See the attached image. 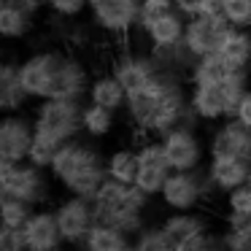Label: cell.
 <instances>
[{"mask_svg": "<svg viewBox=\"0 0 251 251\" xmlns=\"http://www.w3.org/2000/svg\"><path fill=\"white\" fill-rule=\"evenodd\" d=\"M176 0H143V11H162V8H173Z\"/></svg>", "mask_w": 251, "mask_h": 251, "instance_id": "8d00e7d4", "label": "cell"}, {"mask_svg": "<svg viewBox=\"0 0 251 251\" xmlns=\"http://www.w3.org/2000/svg\"><path fill=\"white\" fill-rule=\"evenodd\" d=\"M229 25L222 14H200V17L186 19V33H184V49L192 60L216 54L227 35Z\"/></svg>", "mask_w": 251, "mask_h": 251, "instance_id": "30bf717a", "label": "cell"}, {"mask_svg": "<svg viewBox=\"0 0 251 251\" xmlns=\"http://www.w3.org/2000/svg\"><path fill=\"white\" fill-rule=\"evenodd\" d=\"M89 14L98 30L114 38H125L132 27L141 25L143 0H100L89 6Z\"/></svg>", "mask_w": 251, "mask_h": 251, "instance_id": "9c48e42d", "label": "cell"}, {"mask_svg": "<svg viewBox=\"0 0 251 251\" xmlns=\"http://www.w3.org/2000/svg\"><path fill=\"white\" fill-rule=\"evenodd\" d=\"M151 197L135 184H122V181L105 178L100 192L95 195V213L98 222H105L111 227L122 229L125 235L135 238L146 227V208Z\"/></svg>", "mask_w": 251, "mask_h": 251, "instance_id": "7a4b0ae2", "label": "cell"}, {"mask_svg": "<svg viewBox=\"0 0 251 251\" xmlns=\"http://www.w3.org/2000/svg\"><path fill=\"white\" fill-rule=\"evenodd\" d=\"M44 6L62 19H76L89 8V0H44Z\"/></svg>", "mask_w": 251, "mask_h": 251, "instance_id": "d6a6232c", "label": "cell"}, {"mask_svg": "<svg viewBox=\"0 0 251 251\" xmlns=\"http://www.w3.org/2000/svg\"><path fill=\"white\" fill-rule=\"evenodd\" d=\"M35 14L17 6L14 0H3L0 6V35L6 41H22L33 33Z\"/></svg>", "mask_w": 251, "mask_h": 251, "instance_id": "cb8c5ba5", "label": "cell"}, {"mask_svg": "<svg viewBox=\"0 0 251 251\" xmlns=\"http://www.w3.org/2000/svg\"><path fill=\"white\" fill-rule=\"evenodd\" d=\"M227 73L229 68L219 60V54H208L192 62L186 76H189V84H222Z\"/></svg>", "mask_w": 251, "mask_h": 251, "instance_id": "83f0119b", "label": "cell"}, {"mask_svg": "<svg viewBox=\"0 0 251 251\" xmlns=\"http://www.w3.org/2000/svg\"><path fill=\"white\" fill-rule=\"evenodd\" d=\"M132 246H135V251H176V246L170 243V238L165 235L162 224H146V227L141 229V232L132 238Z\"/></svg>", "mask_w": 251, "mask_h": 251, "instance_id": "f546056e", "label": "cell"}, {"mask_svg": "<svg viewBox=\"0 0 251 251\" xmlns=\"http://www.w3.org/2000/svg\"><path fill=\"white\" fill-rule=\"evenodd\" d=\"M208 157H249L251 159V130L238 119H224L208 135Z\"/></svg>", "mask_w": 251, "mask_h": 251, "instance_id": "9a60e30c", "label": "cell"}, {"mask_svg": "<svg viewBox=\"0 0 251 251\" xmlns=\"http://www.w3.org/2000/svg\"><path fill=\"white\" fill-rule=\"evenodd\" d=\"M22 229H25V238H27V251H60L65 246L54 208L51 211L49 208H35Z\"/></svg>", "mask_w": 251, "mask_h": 251, "instance_id": "e0dca14e", "label": "cell"}, {"mask_svg": "<svg viewBox=\"0 0 251 251\" xmlns=\"http://www.w3.org/2000/svg\"><path fill=\"white\" fill-rule=\"evenodd\" d=\"M30 100L33 98L19 81V62H3V68H0V108H3V114H22Z\"/></svg>", "mask_w": 251, "mask_h": 251, "instance_id": "44dd1931", "label": "cell"}, {"mask_svg": "<svg viewBox=\"0 0 251 251\" xmlns=\"http://www.w3.org/2000/svg\"><path fill=\"white\" fill-rule=\"evenodd\" d=\"M49 176L68 195L95 200L103 181L108 178V170H105V157L100 154V149L95 143L73 138V141L60 146V151H57L54 162L49 168Z\"/></svg>", "mask_w": 251, "mask_h": 251, "instance_id": "6da1fadb", "label": "cell"}, {"mask_svg": "<svg viewBox=\"0 0 251 251\" xmlns=\"http://www.w3.org/2000/svg\"><path fill=\"white\" fill-rule=\"evenodd\" d=\"M89 73L84 68L81 60L65 54L62 57L60 73H57V84H54V95L51 98H68V100H84L89 92Z\"/></svg>", "mask_w": 251, "mask_h": 251, "instance_id": "ffe728a7", "label": "cell"}, {"mask_svg": "<svg viewBox=\"0 0 251 251\" xmlns=\"http://www.w3.org/2000/svg\"><path fill=\"white\" fill-rule=\"evenodd\" d=\"M205 176L213 184V189L227 195V192L249 184L251 159L249 157H208Z\"/></svg>", "mask_w": 251, "mask_h": 251, "instance_id": "ac0fdd59", "label": "cell"}, {"mask_svg": "<svg viewBox=\"0 0 251 251\" xmlns=\"http://www.w3.org/2000/svg\"><path fill=\"white\" fill-rule=\"evenodd\" d=\"M219 11L229 27L251 30V0H219Z\"/></svg>", "mask_w": 251, "mask_h": 251, "instance_id": "1f68e13d", "label": "cell"}, {"mask_svg": "<svg viewBox=\"0 0 251 251\" xmlns=\"http://www.w3.org/2000/svg\"><path fill=\"white\" fill-rule=\"evenodd\" d=\"M60 146H62V143H57L54 138L44 135V132H35L33 146H30V154H27V162H33V165H38V168L49 170L51 162H54V157H57V151H60Z\"/></svg>", "mask_w": 251, "mask_h": 251, "instance_id": "4dcf8cb0", "label": "cell"}, {"mask_svg": "<svg viewBox=\"0 0 251 251\" xmlns=\"http://www.w3.org/2000/svg\"><path fill=\"white\" fill-rule=\"evenodd\" d=\"M0 251H27V238L22 227H0Z\"/></svg>", "mask_w": 251, "mask_h": 251, "instance_id": "e575fe53", "label": "cell"}, {"mask_svg": "<svg viewBox=\"0 0 251 251\" xmlns=\"http://www.w3.org/2000/svg\"><path fill=\"white\" fill-rule=\"evenodd\" d=\"M62 57V51H35L19 62V81L33 100H49L54 95Z\"/></svg>", "mask_w": 251, "mask_h": 251, "instance_id": "52a82bcc", "label": "cell"}, {"mask_svg": "<svg viewBox=\"0 0 251 251\" xmlns=\"http://www.w3.org/2000/svg\"><path fill=\"white\" fill-rule=\"evenodd\" d=\"M213 184L208 181L205 168L197 170H173L165 181L159 200L168 211H197L213 195Z\"/></svg>", "mask_w": 251, "mask_h": 251, "instance_id": "277c9868", "label": "cell"}, {"mask_svg": "<svg viewBox=\"0 0 251 251\" xmlns=\"http://www.w3.org/2000/svg\"><path fill=\"white\" fill-rule=\"evenodd\" d=\"M186 19L200 17V14H222L219 11V0H176V6Z\"/></svg>", "mask_w": 251, "mask_h": 251, "instance_id": "836d02e7", "label": "cell"}, {"mask_svg": "<svg viewBox=\"0 0 251 251\" xmlns=\"http://www.w3.org/2000/svg\"><path fill=\"white\" fill-rule=\"evenodd\" d=\"M95 3H100V0H89V6H95Z\"/></svg>", "mask_w": 251, "mask_h": 251, "instance_id": "f35d334b", "label": "cell"}, {"mask_svg": "<svg viewBox=\"0 0 251 251\" xmlns=\"http://www.w3.org/2000/svg\"><path fill=\"white\" fill-rule=\"evenodd\" d=\"M81 111L84 100H68V98H49L38 100L33 111L35 132L54 138L57 143H68L81 135Z\"/></svg>", "mask_w": 251, "mask_h": 251, "instance_id": "3957f363", "label": "cell"}, {"mask_svg": "<svg viewBox=\"0 0 251 251\" xmlns=\"http://www.w3.org/2000/svg\"><path fill=\"white\" fill-rule=\"evenodd\" d=\"M141 33L151 46V54H168V51L184 49L186 17L178 8H162V11H143Z\"/></svg>", "mask_w": 251, "mask_h": 251, "instance_id": "8992f818", "label": "cell"}, {"mask_svg": "<svg viewBox=\"0 0 251 251\" xmlns=\"http://www.w3.org/2000/svg\"><path fill=\"white\" fill-rule=\"evenodd\" d=\"M138 165H141V168H138L135 186L143 189L149 197H159L168 176L173 173L159 138H146V141L138 146Z\"/></svg>", "mask_w": 251, "mask_h": 251, "instance_id": "7c38bea8", "label": "cell"}, {"mask_svg": "<svg viewBox=\"0 0 251 251\" xmlns=\"http://www.w3.org/2000/svg\"><path fill=\"white\" fill-rule=\"evenodd\" d=\"M159 141H162V149H165V154H168V162L173 170L202 168L208 146L202 143V138L197 135V127H189V125L173 127V130L165 132Z\"/></svg>", "mask_w": 251, "mask_h": 251, "instance_id": "8fae6325", "label": "cell"}, {"mask_svg": "<svg viewBox=\"0 0 251 251\" xmlns=\"http://www.w3.org/2000/svg\"><path fill=\"white\" fill-rule=\"evenodd\" d=\"M33 211H35V205H30V202L0 195V219H3L6 227H25L27 219L33 216Z\"/></svg>", "mask_w": 251, "mask_h": 251, "instance_id": "f1b7e54d", "label": "cell"}, {"mask_svg": "<svg viewBox=\"0 0 251 251\" xmlns=\"http://www.w3.org/2000/svg\"><path fill=\"white\" fill-rule=\"evenodd\" d=\"M232 119H238L243 127H249V130H251V87L246 89V95L240 98V103H238V108H235Z\"/></svg>", "mask_w": 251, "mask_h": 251, "instance_id": "d590c367", "label": "cell"}, {"mask_svg": "<svg viewBox=\"0 0 251 251\" xmlns=\"http://www.w3.org/2000/svg\"><path fill=\"white\" fill-rule=\"evenodd\" d=\"M35 122L25 114H6L0 122V162H27Z\"/></svg>", "mask_w": 251, "mask_h": 251, "instance_id": "4fadbf2b", "label": "cell"}, {"mask_svg": "<svg viewBox=\"0 0 251 251\" xmlns=\"http://www.w3.org/2000/svg\"><path fill=\"white\" fill-rule=\"evenodd\" d=\"M122 251H135V246H132V243H130V246H127V249H122Z\"/></svg>", "mask_w": 251, "mask_h": 251, "instance_id": "74e56055", "label": "cell"}, {"mask_svg": "<svg viewBox=\"0 0 251 251\" xmlns=\"http://www.w3.org/2000/svg\"><path fill=\"white\" fill-rule=\"evenodd\" d=\"M138 149L122 146L105 157V170H108V178L122 181V184H135L138 178Z\"/></svg>", "mask_w": 251, "mask_h": 251, "instance_id": "4316f807", "label": "cell"}, {"mask_svg": "<svg viewBox=\"0 0 251 251\" xmlns=\"http://www.w3.org/2000/svg\"><path fill=\"white\" fill-rule=\"evenodd\" d=\"M130 243H132L130 235H125L122 229L111 227V224H105V222H98L89 229L87 240H84L78 249L81 251H122Z\"/></svg>", "mask_w": 251, "mask_h": 251, "instance_id": "d4e9b609", "label": "cell"}, {"mask_svg": "<svg viewBox=\"0 0 251 251\" xmlns=\"http://www.w3.org/2000/svg\"><path fill=\"white\" fill-rule=\"evenodd\" d=\"M87 100L89 103L103 105V108H108V111H114V114H119V111L127 108V89L122 87V81L114 76V73H103V76L92 78Z\"/></svg>", "mask_w": 251, "mask_h": 251, "instance_id": "603a6c76", "label": "cell"}, {"mask_svg": "<svg viewBox=\"0 0 251 251\" xmlns=\"http://www.w3.org/2000/svg\"><path fill=\"white\" fill-rule=\"evenodd\" d=\"M54 216L60 224V232L65 246H81L87 240L89 229L98 224V213H95V202L87 197L68 195L54 205Z\"/></svg>", "mask_w": 251, "mask_h": 251, "instance_id": "ba28073f", "label": "cell"}, {"mask_svg": "<svg viewBox=\"0 0 251 251\" xmlns=\"http://www.w3.org/2000/svg\"><path fill=\"white\" fill-rule=\"evenodd\" d=\"M189 105L195 116L205 125H219L232 119V108L227 103L222 84H189Z\"/></svg>", "mask_w": 251, "mask_h": 251, "instance_id": "2e32d148", "label": "cell"}, {"mask_svg": "<svg viewBox=\"0 0 251 251\" xmlns=\"http://www.w3.org/2000/svg\"><path fill=\"white\" fill-rule=\"evenodd\" d=\"M111 73L122 81V87L127 89V98H130V95L146 89L162 73V65H159V60L154 54H132V51H125L114 62Z\"/></svg>", "mask_w": 251, "mask_h": 251, "instance_id": "5bb4252c", "label": "cell"}, {"mask_svg": "<svg viewBox=\"0 0 251 251\" xmlns=\"http://www.w3.org/2000/svg\"><path fill=\"white\" fill-rule=\"evenodd\" d=\"M49 170L33 162H0V195L17 197L38 208L49 197Z\"/></svg>", "mask_w": 251, "mask_h": 251, "instance_id": "5b68a950", "label": "cell"}, {"mask_svg": "<svg viewBox=\"0 0 251 251\" xmlns=\"http://www.w3.org/2000/svg\"><path fill=\"white\" fill-rule=\"evenodd\" d=\"M216 54L229 71H251V30L229 27Z\"/></svg>", "mask_w": 251, "mask_h": 251, "instance_id": "7402d4cb", "label": "cell"}, {"mask_svg": "<svg viewBox=\"0 0 251 251\" xmlns=\"http://www.w3.org/2000/svg\"><path fill=\"white\" fill-rule=\"evenodd\" d=\"M116 127V114L108 108H103V105L98 103H84V111H81V130L84 135L95 138V141H100V138H108L111 132H114Z\"/></svg>", "mask_w": 251, "mask_h": 251, "instance_id": "484cf974", "label": "cell"}, {"mask_svg": "<svg viewBox=\"0 0 251 251\" xmlns=\"http://www.w3.org/2000/svg\"><path fill=\"white\" fill-rule=\"evenodd\" d=\"M162 229H165V235L170 238V243H173L176 249H181L184 243L200 238V235L211 232L208 219L200 216L197 211H170L168 216L162 219Z\"/></svg>", "mask_w": 251, "mask_h": 251, "instance_id": "d6986e66", "label": "cell"}]
</instances>
